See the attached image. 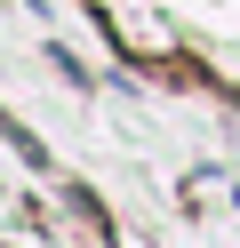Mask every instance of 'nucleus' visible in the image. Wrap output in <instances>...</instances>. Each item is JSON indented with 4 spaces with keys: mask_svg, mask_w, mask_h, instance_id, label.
Wrapping results in <instances>:
<instances>
[]
</instances>
